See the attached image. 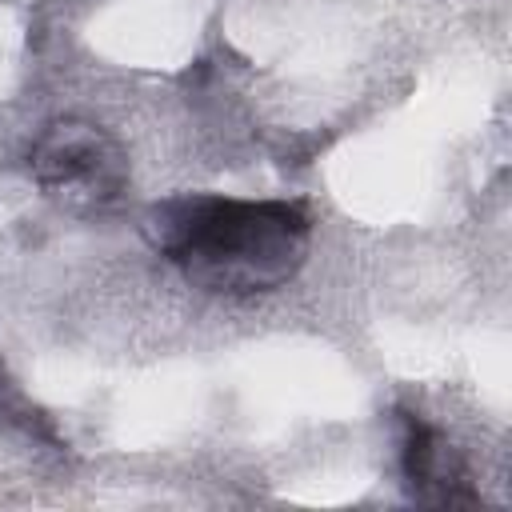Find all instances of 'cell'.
<instances>
[{
	"label": "cell",
	"mask_w": 512,
	"mask_h": 512,
	"mask_svg": "<svg viewBox=\"0 0 512 512\" xmlns=\"http://www.w3.org/2000/svg\"><path fill=\"white\" fill-rule=\"evenodd\" d=\"M144 236L196 288L256 296L284 288L304 268L312 220L288 200L180 196L144 216Z\"/></svg>",
	"instance_id": "cell-1"
},
{
	"label": "cell",
	"mask_w": 512,
	"mask_h": 512,
	"mask_svg": "<svg viewBox=\"0 0 512 512\" xmlns=\"http://www.w3.org/2000/svg\"><path fill=\"white\" fill-rule=\"evenodd\" d=\"M28 172L68 212H108L128 188V152L92 120H52L28 148Z\"/></svg>",
	"instance_id": "cell-2"
},
{
	"label": "cell",
	"mask_w": 512,
	"mask_h": 512,
	"mask_svg": "<svg viewBox=\"0 0 512 512\" xmlns=\"http://www.w3.org/2000/svg\"><path fill=\"white\" fill-rule=\"evenodd\" d=\"M396 420H400V476L408 496L440 508L476 504L464 456L444 440V432L420 420L416 412H396Z\"/></svg>",
	"instance_id": "cell-3"
}]
</instances>
